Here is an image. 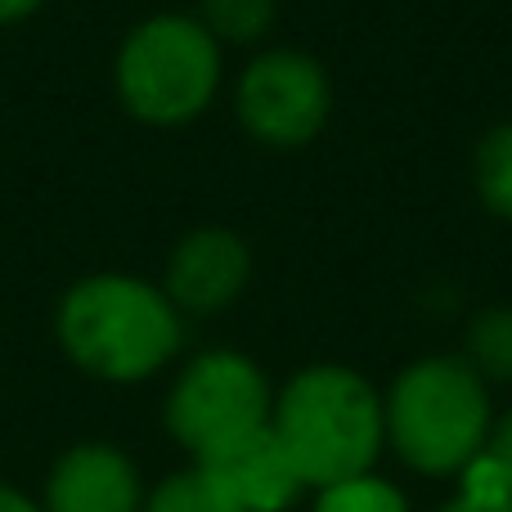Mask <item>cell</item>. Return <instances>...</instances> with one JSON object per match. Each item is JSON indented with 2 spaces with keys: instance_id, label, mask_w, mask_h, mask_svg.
Segmentation results:
<instances>
[{
  "instance_id": "obj_1",
  "label": "cell",
  "mask_w": 512,
  "mask_h": 512,
  "mask_svg": "<svg viewBox=\"0 0 512 512\" xmlns=\"http://www.w3.org/2000/svg\"><path fill=\"white\" fill-rule=\"evenodd\" d=\"M54 337L72 369L108 387H135L158 378L185 351V315L171 306L162 283L104 270L77 279L59 297Z\"/></svg>"
},
{
  "instance_id": "obj_2",
  "label": "cell",
  "mask_w": 512,
  "mask_h": 512,
  "mask_svg": "<svg viewBox=\"0 0 512 512\" xmlns=\"http://www.w3.org/2000/svg\"><path fill=\"white\" fill-rule=\"evenodd\" d=\"M270 432L306 490L378 472V459L387 454L382 391L351 364H306L274 387Z\"/></svg>"
},
{
  "instance_id": "obj_3",
  "label": "cell",
  "mask_w": 512,
  "mask_h": 512,
  "mask_svg": "<svg viewBox=\"0 0 512 512\" xmlns=\"http://www.w3.org/2000/svg\"><path fill=\"white\" fill-rule=\"evenodd\" d=\"M490 423V387L463 355H418L382 391L387 450L418 477H463L486 450Z\"/></svg>"
},
{
  "instance_id": "obj_4",
  "label": "cell",
  "mask_w": 512,
  "mask_h": 512,
  "mask_svg": "<svg viewBox=\"0 0 512 512\" xmlns=\"http://www.w3.org/2000/svg\"><path fill=\"white\" fill-rule=\"evenodd\" d=\"M225 77V45L198 14H153L117 50V95L149 126H185L212 108Z\"/></svg>"
},
{
  "instance_id": "obj_5",
  "label": "cell",
  "mask_w": 512,
  "mask_h": 512,
  "mask_svg": "<svg viewBox=\"0 0 512 512\" xmlns=\"http://www.w3.org/2000/svg\"><path fill=\"white\" fill-rule=\"evenodd\" d=\"M274 382L243 351L212 346L189 355L176 369L162 400V427L189 454V463L212 459L225 445L270 427Z\"/></svg>"
},
{
  "instance_id": "obj_6",
  "label": "cell",
  "mask_w": 512,
  "mask_h": 512,
  "mask_svg": "<svg viewBox=\"0 0 512 512\" xmlns=\"http://www.w3.org/2000/svg\"><path fill=\"white\" fill-rule=\"evenodd\" d=\"M239 126L265 149H306L333 122V77L306 50L274 45L248 59L234 81Z\"/></svg>"
},
{
  "instance_id": "obj_7",
  "label": "cell",
  "mask_w": 512,
  "mask_h": 512,
  "mask_svg": "<svg viewBox=\"0 0 512 512\" xmlns=\"http://www.w3.org/2000/svg\"><path fill=\"white\" fill-rule=\"evenodd\" d=\"M252 283V248L243 234L225 230V225H203L189 230L185 239L171 248L167 270H162V292L180 315H221L248 292Z\"/></svg>"
},
{
  "instance_id": "obj_8",
  "label": "cell",
  "mask_w": 512,
  "mask_h": 512,
  "mask_svg": "<svg viewBox=\"0 0 512 512\" xmlns=\"http://www.w3.org/2000/svg\"><path fill=\"white\" fill-rule=\"evenodd\" d=\"M140 463L113 441H77L54 454L36 490L45 512H144Z\"/></svg>"
},
{
  "instance_id": "obj_9",
  "label": "cell",
  "mask_w": 512,
  "mask_h": 512,
  "mask_svg": "<svg viewBox=\"0 0 512 512\" xmlns=\"http://www.w3.org/2000/svg\"><path fill=\"white\" fill-rule=\"evenodd\" d=\"M198 468L212 472L216 486L239 504V512H292L306 490L270 427L225 445L212 459H198Z\"/></svg>"
},
{
  "instance_id": "obj_10",
  "label": "cell",
  "mask_w": 512,
  "mask_h": 512,
  "mask_svg": "<svg viewBox=\"0 0 512 512\" xmlns=\"http://www.w3.org/2000/svg\"><path fill=\"white\" fill-rule=\"evenodd\" d=\"M463 360L486 387H512V306H486L463 328Z\"/></svg>"
},
{
  "instance_id": "obj_11",
  "label": "cell",
  "mask_w": 512,
  "mask_h": 512,
  "mask_svg": "<svg viewBox=\"0 0 512 512\" xmlns=\"http://www.w3.org/2000/svg\"><path fill=\"white\" fill-rule=\"evenodd\" d=\"M144 512H239V504L216 486L207 468L185 463V468L153 481L149 495H144Z\"/></svg>"
},
{
  "instance_id": "obj_12",
  "label": "cell",
  "mask_w": 512,
  "mask_h": 512,
  "mask_svg": "<svg viewBox=\"0 0 512 512\" xmlns=\"http://www.w3.org/2000/svg\"><path fill=\"white\" fill-rule=\"evenodd\" d=\"M472 185L481 207L512 225V122H499L481 135L472 153Z\"/></svg>"
},
{
  "instance_id": "obj_13",
  "label": "cell",
  "mask_w": 512,
  "mask_h": 512,
  "mask_svg": "<svg viewBox=\"0 0 512 512\" xmlns=\"http://www.w3.org/2000/svg\"><path fill=\"white\" fill-rule=\"evenodd\" d=\"M279 18V0H203L198 23L221 45H256Z\"/></svg>"
},
{
  "instance_id": "obj_14",
  "label": "cell",
  "mask_w": 512,
  "mask_h": 512,
  "mask_svg": "<svg viewBox=\"0 0 512 512\" xmlns=\"http://www.w3.org/2000/svg\"><path fill=\"white\" fill-rule=\"evenodd\" d=\"M310 512H414V508H409V495L396 481L364 472V477L315 490V508Z\"/></svg>"
},
{
  "instance_id": "obj_15",
  "label": "cell",
  "mask_w": 512,
  "mask_h": 512,
  "mask_svg": "<svg viewBox=\"0 0 512 512\" xmlns=\"http://www.w3.org/2000/svg\"><path fill=\"white\" fill-rule=\"evenodd\" d=\"M436 512H512V490L495 472V463L481 454V459L459 477V490H454Z\"/></svg>"
},
{
  "instance_id": "obj_16",
  "label": "cell",
  "mask_w": 512,
  "mask_h": 512,
  "mask_svg": "<svg viewBox=\"0 0 512 512\" xmlns=\"http://www.w3.org/2000/svg\"><path fill=\"white\" fill-rule=\"evenodd\" d=\"M481 454L495 463V472L508 481V490H512V405L504 409V414H495L490 436H486V450H481Z\"/></svg>"
},
{
  "instance_id": "obj_17",
  "label": "cell",
  "mask_w": 512,
  "mask_h": 512,
  "mask_svg": "<svg viewBox=\"0 0 512 512\" xmlns=\"http://www.w3.org/2000/svg\"><path fill=\"white\" fill-rule=\"evenodd\" d=\"M0 512H45V508L32 490L14 486V481H0Z\"/></svg>"
},
{
  "instance_id": "obj_18",
  "label": "cell",
  "mask_w": 512,
  "mask_h": 512,
  "mask_svg": "<svg viewBox=\"0 0 512 512\" xmlns=\"http://www.w3.org/2000/svg\"><path fill=\"white\" fill-rule=\"evenodd\" d=\"M32 9H41V0H0V23H18Z\"/></svg>"
}]
</instances>
